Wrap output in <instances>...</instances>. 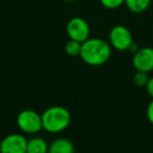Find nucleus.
<instances>
[{
  "label": "nucleus",
  "instance_id": "obj_4",
  "mask_svg": "<svg viewBox=\"0 0 153 153\" xmlns=\"http://www.w3.org/2000/svg\"><path fill=\"white\" fill-rule=\"evenodd\" d=\"M109 41L112 47L117 51H128L133 43L131 32L124 25H115L109 33Z\"/></svg>",
  "mask_w": 153,
  "mask_h": 153
},
{
  "label": "nucleus",
  "instance_id": "obj_15",
  "mask_svg": "<svg viewBox=\"0 0 153 153\" xmlns=\"http://www.w3.org/2000/svg\"><path fill=\"white\" fill-rule=\"evenodd\" d=\"M146 90L149 96H150L151 98H153V76L152 78H149L148 83H147V85H146Z\"/></svg>",
  "mask_w": 153,
  "mask_h": 153
},
{
  "label": "nucleus",
  "instance_id": "obj_9",
  "mask_svg": "<svg viewBox=\"0 0 153 153\" xmlns=\"http://www.w3.org/2000/svg\"><path fill=\"white\" fill-rule=\"evenodd\" d=\"M48 151V145L43 138L35 137L27 140V153H46Z\"/></svg>",
  "mask_w": 153,
  "mask_h": 153
},
{
  "label": "nucleus",
  "instance_id": "obj_11",
  "mask_svg": "<svg viewBox=\"0 0 153 153\" xmlns=\"http://www.w3.org/2000/svg\"><path fill=\"white\" fill-rule=\"evenodd\" d=\"M81 47H82L81 42H78V41L70 39L69 41L66 42L64 49H65V53L68 56H70V57H76V56H80Z\"/></svg>",
  "mask_w": 153,
  "mask_h": 153
},
{
  "label": "nucleus",
  "instance_id": "obj_1",
  "mask_svg": "<svg viewBox=\"0 0 153 153\" xmlns=\"http://www.w3.org/2000/svg\"><path fill=\"white\" fill-rule=\"evenodd\" d=\"M80 57L90 66L103 65L111 57L110 45L102 39L88 38L82 43Z\"/></svg>",
  "mask_w": 153,
  "mask_h": 153
},
{
  "label": "nucleus",
  "instance_id": "obj_5",
  "mask_svg": "<svg viewBox=\"0 0 153 153\" xmlns=\"http://www.w3.org/2000/svg\"><path fill=\"white\" fill-rule=\"evenodd\" d=\"M66 33L69 39L83 43L89 38L90 28L85 19L81 17H74L66 25Z\"/></svg>",
  "mask_w": 153,
  "mask_h": 153
},
{
  "label": "nucleus",
  "instance_id": "obj_7",
  "mask_svg": "<svg viewBox=\"0 0 153 153\" xmlns=\"http://www.w3.org/2000/svg\"><path fill=\"white\" fill-rule=\"evenodd\" d=\"M134 68L140 71L149 72L153 69V48L144 47L137 49L132 58Z\"/></svg>",
  "mask_w": 153,
  "mask_h": 153
},
{
  "label": "nucleus",
  "instance_id": "obj_13",
  "mask_svg": "<svg viewBox=\"0 0 153 153\" xmlns=\"http://www.w3.org/2000/svg\"><path fill=\"white\" fill-rule=\"evenodd\" d=\"M101 4L109 10H114L125 3V0H100Z\"/></svg>",
  "mask_w": 153,
  "mask_h": 153
},
{
  "label": "nucleus",
  "instance_id": "obj_16",
  "mask_svg": "<svg viewBox=\"0 0 153 153\" xmlns=\"http://www.w3.org/2000/svg\"><path fill=\"white\" fill-rule=\"evenodd\" d=\"M65 1H74V0H65Z\"/></svg>",
  "mask_w": 153,
  "mask_h": 153
},
{
  "label": "nucleus",
  "instance_id": "obj_3",
  "mask_svg": "<svg viewBox=\"0 0 153 153\" xmlns=\"http://www.w3.org/2000/svg\"><path fill=\"white\" fill-rule=\"evenodd\" d=\"M17 125L22 131L28 134L37 133L41 129H43L41 115L32 109L22 110L18 114Z\"/></svg>",
  "mask_w": 153,
  "mask_h": 153
},
{
  "label": "nucleus",
  "instance_id": "obj_2",
  "mask_svg": "<svg viewBox=\"0 0 153 153\" xmlns=\"http://www.w3.org/2000/svg\"><path fill=\"white\" fill-rule=\"evenodd\" d=\"M42 128L49 133H59L68 128L71 121L70 112L62 106H51L41 115Z\"/></svg>",
  "mask_w": 153,
  "mask_h": 153
},
{
  "label": "nucleus",
  "instance_id": "obj_6",
  "mask_svg": "<svg viewBox=\"0 0 153 153\" xmlns=\"http://www.w3.org/2000/svg\"><path fill=\"white\" fill-rule=\"evenodd\" d=\"M26 149L27 140L18 133L9 134L0 143V151L2 153H25Z\"/></svg>",
  "mask_w": 153,
  "mask_h": 153
},
{
  "label": "nucleus",
  "instance_id": "obj_12",
  "mask_svg": "<svg viewBox=\"0 0 153 153\" xmlns=\"http://www.w3.org/2000/svg\"><path fill=\"white\" fill-rule=\"evenodd\" d=\"M147 74H148V72L136 70V72L133 76V83L135 84L137 87H146L147 83H148V80H149V76Z\"/></svg>",
  "mask_w": 153,
  "mask_h": 153
},
{
  "label": "nucleus",
  "instance_id": "obj_10",
  "mask_svg": "<svg viewBox=\"0 0 153 153\" xmlns=\"http://www.w3.org/2000/svg\"><path fill=\"white\" fill-rule=\"evenodd\" d=\"M151 0H125V4L127 7L135 14L144 13L150 7Z\"/></svg>",
  "mask_w": 153,
  "mask_h": 153
},
{
  "label": "nucleus",
  "instance_id": "obj_14",
  "mask_svg": "<svg viewBox=\"0 0 153 153\" xmlns=\"http://www.w3.org/2000/svg\"><path fill=\"white\" fill-rule=\"evenodd\" d=\"M147 119L153 125V100L149 103L148 107H147Z\"/></svg>",
  "mask_w": 153,
  "mask_h": 153
},
{
  "label": "nucleus",
  "instance_id": "obj_8",
  "mask_svg": "<svg viewBox=\"0 0 153 153\" xmlns=\"http://www.w3.org/2000/svg\"><path fill=\"white\" fill-rule=\"evenodd\" d=\"M74 151V144L66 138H58L48 146V152L51 153H72Z\"/></svg>",
  "mask_w": 153,
  "mask_h": 153
}]
</instances>
